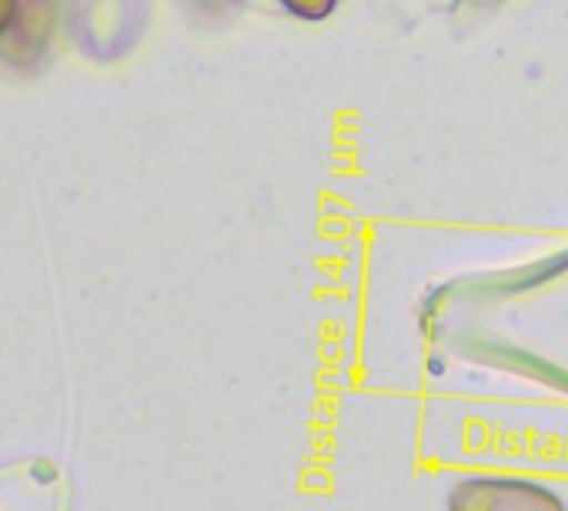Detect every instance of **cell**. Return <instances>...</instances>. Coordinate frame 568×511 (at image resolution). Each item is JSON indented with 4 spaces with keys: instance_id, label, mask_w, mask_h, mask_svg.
<instances>
[{
    "instance_id": "cell-1",
    "label": "cell",
    "mask_w": 568,
    "mask_h": 511,
    "mask_svg": "<svg viewBox=\"0 0 568 511\" xmlns=\"http://www.w3.org/2000/svg\"><path fill=\"white\" fill-rule=\"evenodd\" d=\"M448 511H568L558 491L531 478L468 474L448 488Z\"/></svg>"
}]
</instances>
